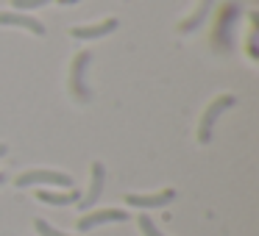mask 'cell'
<instances>
[{
    "instance_id": "3",
    "label": "cell",
    "mask_w": 259,
    "mask_h": 236,
    "mask_svg": "<svg viewBox=\"0 0 259 236\" xmlns=\"http://www.w3.org/2000/svg\"><path fill=\"white\" fill-rule=\"evenodd\" d=\"M87 64H90V53L81 50L78 56L73 58V73H70V86H73V95L78 97L81 103L90 100V89L84 84V73H87Z\"/></svg>"
},
{
    "instance_id": "5",
    "label": "cell",
    "mask_w": 259,
    "mask_h": 236,
    "mask_svg": "<svg viewBox=\"0 0 259 236\" xmlns=\"http://www.w3.org/2000/svg\"><path fill=\"white\" fill-rule=\"evenodd\" d=\"M103 178H106V172H103V164H101V161H95V164H92L90 192H87L84 197H78V208H81V211H90V208L95 206L98 200H101V192H103Z\"/></svg>"
},
{
    "instance_id": "15",
    "label": "cell",
    "mask_w": 259,
    "mask_h": 236,
    "mask_svg": "<svg viewBox=\"0 0 259 236\" xmlns=\"http://www.w3.org/2000/svg\"><path fill=\"white\" fill-rule=\"evenodd\" d=\"M6 153H9V147H6V145H0V158L6 156Z\"/></svg>"
},
{
    "instance_id": "13",
    "label": "cell",
    "mask_w": 259,
    "mask_h": 236,
    "mask_svg": "<svg viewBox=\"0 0 259 236\" xmlns=\"http://www.w3.org/2000/svg\"><path fill=\"white\" fill-rule=\"evenodd\" d=\"M48 3H53V0H14L12 6L14 9H36V6H48Z\"/></svg>"
},
{
    "instance_id": "16",
    "label": "cell",
    "mask_w": 259,
    "mask_h": 236,
    "mask_svg": "<svg viewBox=\"0 0 259 236\" xmlns=\"http://www.w3.org/2000/svg\"><path fill=\"white\" fill-rule=\"evenodd\" d=\"M3 181H6V175H3V172H0V184H3Z\"/></svg>"
},
{
    "instance_id": "8",
    "label": "cell",
    "mask_w": 259,
    "mask_h": 236,
    "mask_svg": "<svg viewBox=\"0 0 259 236\" xmlns=\"http://www.w3.org/2000/svg\"><path fill=\"white\" fill-rule=\"evenodd\" d=\"M117 20H103V23L98 25H87V28H73L70 31V36H75V39H101V36L112 34V31H117Z\"/></svg>"
},
{
    "instance_id": "7",
    "label": "cell",
    "mask_w": 259,
    "mask_h": 236,
    "mask_svg": "<svg viewBox=\"0 0 259 236\" xmlns=\"http://www.w3.org/2000/svg\"><path fill=\"white\" fill-rule=\"evenodd\" d=\"M173 197H176L173 189H164V192H156V195H125V203L137 206V208H162Z\"/></svg>"
},
{
    "instance_id": "1",
    "label": "cell",
    "mask_w": 259,
    "mask_h": 236,
    "mask_svg": "<svg viewBox=\"0 0 259 236\" xmlns=\"http://www.w3.org/2000/svg\"><path fill=\"white\" fill-rule=\"evenodd\" d=\"M231 106H237V97L234 95H223L206 108V114L201 117V128H198V142H201V145H209V142H212L214 123H218V117L226 111V108H231Z\"/></svg>"
},
{
    "instance_id": "4",
    "label": "cell",
    "mask_w": 259,
    "mask_h": 236,
    "mask_svg": "<svg viewBox=\"0 0 259 236\" xmlns=\"http://www.w3.org/2000/svg\"><path fill=\"white\" fill-rule=\"evenodd\" d=\"M128 219V211H120V208H103V211H90L87 217L78 219V230H92L103 222H125Z\"/></svg>"
},
{
    "instance_id": "14",
    "label": "cell",
    "mask_w": 259,
    "mask_h": 236,
    "mask_svg": "<svg viewBox=\"0 0 259 236\" xmlns=\"http://www.w3.org/2000/svg\"><path fill=\"white\" fill-rule=\"evenodd\" d=\"M62 6H73V3H78V0H59Z\"/></svg>"
},
{
    "instance_id": "10",
    "label": "cell",
    "mask_w": 259,
    "mask_h": 236,
    "mask_svg": "<svg viewBox=\"0 0 259 236\" xmlns=\"http://www.w3.org/2000/svg\"><path fill=\"white\" fill-rule=\"evenodd\" d=\"M36 197H39L42 203H51V206H73V203H78V189H67V192H36Z\"/></svg>"
},
{
    "instance_id": "9",
    "label": "cell",
    "mask_w": 259,
    "mask_h": 236,
    "mask_svg": "<svg viewBox=\"0 0 259 236\" xmlns=\"http://www.w3.org/2000/svg\"><path fill=\"white\" fill-rule=\"evenodd\" d=\"M212 3H214V0H201V3H198V9H195V14H190V17H187L184 23L179 25L181 34H192V31L201 28V23L206 20V14H209V9H212Z\"/></svg>"
},
{
    "instance_id": "2",
    "label": "cell",
    "mask_w": 259,
    "mask_h": 236,
    "mask_svg": "<svg viewBox=\"0 0 259 236\" xmlns=\"http://www.w3.org/2000/svg\"><path fill=\"white\" fill-rule=\"evenodd\" d=\"M36 184H53V186H67V189H73V178L64 175V172H53V169H28V172H23L14 181L17 189L36 186Z\"/></svg>"
},
{
    "instance_id": "12",
    "label": "cell",
    "mask_w": 259,
    "mask_h": 236,
    "mask_svg": "<svg viewBox=\"0 0 259 236\" xmlns=\"http://www.w3.org/2000/svg\"><path fill=\"white\" fill-rule=\"evenodd\" d=\"M34 228H36V233H42V236H70V233H62V230L51 228V225H48L45 219H36V222H34Z\"/></svg>"
},
{
    "instance_id": "11",
    "label": "cell",
    "mask_w": 259,
    "mask_h": 236,
    "mask_svg": "<svg viewBox=\"0 0 259 236\" xmlns=\"http://www.w3.org/2000/svg\"><path fill=\"white\" fill-rule=\"evenodd\" d=\"M137 225H140L142 236H164L162 230L156 228V222H153V219L148 217V214H140V217H137Z\"/></svg>"
},
{
    "instance_id": "6",
    "label": "cell",
    "mask_w": 259,
    "mask_h": 236,
    "mask_svg": "<svg viewBox=\"0 0 259 236\" xmlns=\"http://www.w3.org/2000/svg\"><path fill=\"white\" fill-rule=\"evenodd\" d=\"M0 25H12V28H25L36 36H45V25L39 20L28 17V14H20V12H0Z\"/></svg>"
}]
</instances>
